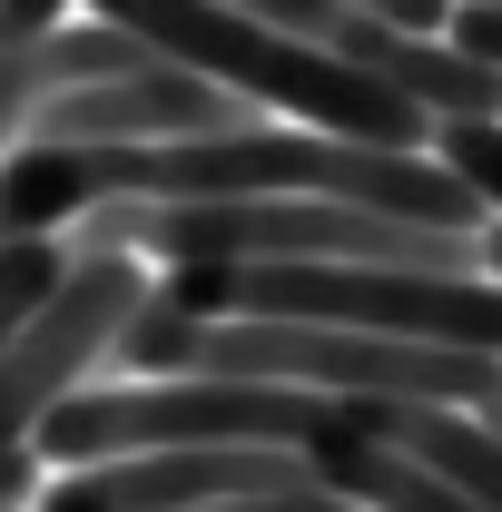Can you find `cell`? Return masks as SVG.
<instances>
[{
  "label": "cell",
  "instance_id": "8992f818",
  "mask_svg": "<svg viewBox=\"0 0 502 512\" xmlns=\"http://www.w3.org/2000/svg\"><path fill=\"white\" fill-rule=\"evenodd\" d=\"M335 434H365V444L424 463L434 483H453L463 503L502 512V434L463 404H335Z\"/></svg>",
  "mask_w": 502,
  "mask_h": 512
},
{
  "label": "cell",
  "instance_id": "ba28073f",
  "mask_svg": "<svg viewBox=\"0 0 502 512\" xmlns=\"http://www.w3.org/2000/svg\"><path fill=\"white\" fill-rule=\"evenodd\" d=\"M69 276V247L60 237H20V247H0V365H10V345L40 325V306L60 296Z\"/></svg>",
  "mask_w": 502,
  "mask_h": 512
},
{
  "label": "cell",
  "instance_id": "277c9868",
  "mask_svg": "<svg viewBox=\"0 0 502 512\" xmlns=\"http://www.w3.org/2000/svg\"><path fill=\"white\" fill-rule=\"evenodd\" d=\"M237 128H266L237 89L197 69H148V79H99L50 99L20 148H178V138H237Z\"/></svg>",
  "mask_w": 502,
  "mask_h": 512
},
{
  "label": "cell",
  "instance_id": "7a4b0ae2",
  "mask_svg": "<svg viewBox=\"0 0 502 512\" xmlns=\"http://www.w3.org/2000/svg\"><path fill=\"white\" fill-rule=\"evenodd\" d=\"M335 444V404L296 384H79L40 424V463H128V453H315Z\"/></svg>",
  "mask_w": 502,
  "mask_h": 512
},
{
  "label": "cell",
  "instance_id": "8fae6325",
  "mask_svg": "<svg viewBox=\"0 0 502 512\" xmlns=\"http://www.w3.org/2000/svg\"><path fill=\"white\" fill-rule=\"evenodd\" d=\"M227 10H247V20H266V30H296V40H335V0H227Z\"/></svg>",
  "mask_w": 502,
  "mask_h": 512
},
{
  "label": "cell",
  "instance_id": "5bb4252c",
  "mask_svg": "<svg viewBox=\"0 0 502 512\" xmlns=\"http://www.w3.org/2000/svg\"><path fill=\"white\" fill-rule=\"evenodd\" d=\"M483 424H493V434H502V394H493V404H483Z\"/></svg>",
  "mask_w": 502,
  "mask_h": 512
},
{
  "label": "cell",
  "instance_id": "9c48e42d",
  "mask_svg": "<svg viewBox=\"0 0 502 512\" xmlns=\"http://www.w3.org/2000/svg\"><path fill=\"white\" fill-rule=\"evenodd\" d=\"M434 158L483 197V217H502V119H473V128H434Z\"/></svg>",
  "mask_w": 502,
  "mask_h": 512
},
{
  "label": "cell",
  "instance_id": "4fadbf2b",
  "mask_svg": "<svg viewBox=\"0 0 502 512\" xmlns=\"http://www.w3.org/2000/svg\"><path fill=\"white\" fill-rule=\"evenodd\" d=\"M483 266H493V276H502V227H483Z\"/></svg>",
  "mask_w": 502,
  "mask_h": 512
},
{
  "label": "cell",
  "instance_id": "7c38bea8",
  "mask_svg": "<svg viewBox=\"0 0 502 512\" xmlns=\"http://www.w3.org/2000/svg\"><path fill=\"white\" fill-rule=\"evenodd\" d=\"M69 20V0H0V50H20V40H50Z\"/></svg>",
  "mask_w": 502,
  "mask_h": 512
},
{
  "label": "cell",
  "instance_id": "30bf717a",
  "mask_svg": "<svg viewBox=\"0 0 502 512\" xmlns=\"http://www.w3.org/2000/svg\"><path fill=\"white\" fill-rule=\"evenodd\" d=\"M443 40L502 79V0H453V30H443Z\"/></svg>",
  "mask_w": 502,
  "mask_h": 512
},
{
  "label": "cell",
  "instance_id": "5b68a950",
  "mask_svg": "<svg viewBox=\"0 0 502 512\" xmlns=\"http://www.w3.org/2000/svg\"><path fill=\"white\" fill-rule=\"evenodd\" d=\"M335 60L375 69L394 99H414L434 128H473V119H502V79L483 60H463L453 40H414V30H384V20H335V40H325Z\"/></svg>",
  "mask_w": 502,
  "mask_h": 512
},
{
  "label": "cell",
  "instance_id": "52a82bcc",
  "mask_svg": "<svg viewBox=\"0 0 502 512\" xmlns=\"http://www.w3.org/2000/svg\"><path fill=\"white\" fill-rule=\"evenodd\" d=\"M306 463H315L325 493H345V503H365V512H483V503H463L453 483H434L424 463L365 444V434H335V444H315Z\"/></svg>",
  "mask_w": 502,
  "mask_h": 512
},
{
  "label": "cell",
  "instance_id": "6da1fadb",
  "mask_svg": "<svg viewBox=\"0 0 502 512\" xmlns=\"http://www.w3.org/2000/svg\"><path fill=\"white\" fill-rule=\"evenodd\" d=\"M89 20L138 30L168 69H197L217 89H237L247 109H286L315 138H355V148H434V119L414 99H394L375 69L335 60L325 40L266 30L227 0H89Z\"/></svg>",
  "mask_w": 502,
  "mask_h": 512
},
{
  "label": "cell",
  "instance_id": "3957f363",
  "mask_svg": "<svg viewBox=\"0 0 502 512\" xmlns=\"http://www.w3.org/2000/svg\"><path fill=\"white\" fill-rule=\"evenodd\" d=\"M148 286H158V276H148L138 256H69L60 296L40 306V325H30V335L10 345V365H0V463L40 444V424L89 384L99 355H119V335L138 325V306H148Z\"/></svg>",
  "mask_w": 502,
  "mask_h": 512
}]
</instances>
